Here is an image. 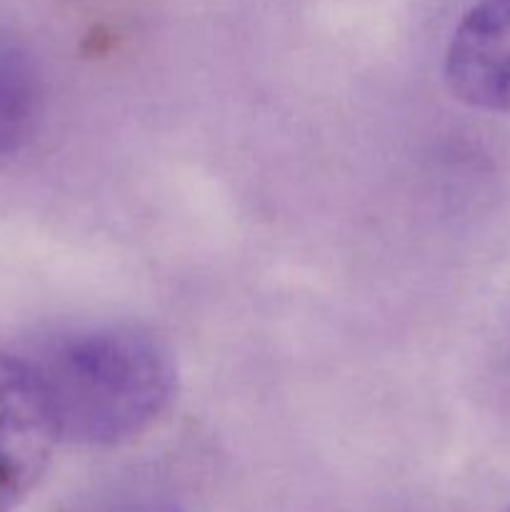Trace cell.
I'll list each match as a JSON object with an SVG mask.
<instances>
[{
  "instance_id": "obj_1",
  "label": "cell",
  "mask_w": 510,
  "mask_h": 512,
  "mask_svg": "<svg viewBox=\"0 0 510 512\" xmlns=\"http://www.w3.org/2000/svg\"><path fill=\"white\" fill-rule=\"evenodd\" d=\"M20 358L38 380L58 443H128L148 433L178 393L170 348L135 325L53 330L30 340Z\"/></svg>"
},
{
  "instance_id": "obj_2",
  "label": "cell",
  "mask_w": 510,
  "mask_h": 512,
  "mask_svg": "<svg viewBox=\"0 0 510 512\" xmlns=\"http://www.w3.org/2000/svg\"><path fill=\"white\" fill-rule=\"evenodd\" d=\"M55 443L38 380L20 355L0 353V512H15L33 493Z\"/></svg>"
},
{
  "instance_id": "obj_3",
  "label": "cell",
  "mask_w": 510,
  "mask_h": 512,
  "mask_svg": "<svg viewBox=\"0 0 510 512\" xmlns=\"http://www.w3.org/2000/svg\"><path fill=\"white\" fill-rule=\"evenodd\" d=\"M443 73L460 103L510 115V0H478L460 18Z\"/></svg>"
},
{
  "instance_id": "obj_4",
  "label": "cell",
  "mask_w": 510,
  "mask_h": 512,
  "mask_svg": "<svg viewBox=\"0 0 510 512\" xmlns=\"http://www.w3.org/2000/svg\"><path fill=\"white\" fill-rule=\"evenodd\" d=\"M43 105L38 70L23 48L0 35V158L23 148Z\"/></svg>"
},
{
  "instance_id": "obj_5",
  "label": "cell",
  "mask_w": 510,
  "mask_h": 512,
  "mask_svg": "<svg viewBox=\"0 0 510 512\" xmlns=\"http://www.w3.org/2000/svg\"><path fill=\"white\" fill-rule=\"evenodd\" d=\"M98 512H185V510H180L175 503H168V500L140 498V500H125V503H118L113 505V508H105Z\"/></svg>"
},
{
  "instance_id": "obj_6",
  "label": "cell",
  "mask_w": 510,
  "mask_h": 512,
  "mask_svg": "<svg viewBox=\"0 0 510 512\" xmlns=\"http://www.w3.org/2000/svg\"><path fill=\"white\" fill-rule=\"evenodd\" d=\"M505 512H510V505H508V508H505Z\"/></svg>"
}]
</instances>
